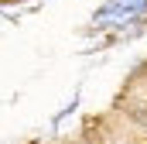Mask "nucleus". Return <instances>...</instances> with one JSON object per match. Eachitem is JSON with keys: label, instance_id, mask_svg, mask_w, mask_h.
<instances>
[]
</instances>
